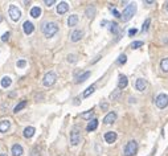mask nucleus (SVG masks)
Instances as JSON below:
<instances>
[{
    "label": "nucleus",
    "instance_id": "3",
    "mask_svg": "<svg viewBox=\"0 0 168 156\" xmlns=\"http://www.w3.org/2000/svg\"><path fill=\"white\" fill-rule=\"evenodd\" d=\"M138 152V143L135 140H130L124 147V156H134Z\"/></svg>",
    "mask_w": 168,
    "mask_h": 156
},
{
    "label": "nucleus",
    "instance_id": "7",
    "mask_svg": "<svg viewBox=\"0 0 168 156\" xmlns=\"http://www.w3.org/2000/svg\"><path fill=\"white\" fill-rule=\"evenodd\" d=\"M9 16L13 21H19L20 17H21V11H20L16 5L11 4L9 5Z\"/></svg>",
    "mask_w": 168,
    "mask_h": 156
},
{
    "label": "nucleus",
    "instance_id": "38",
    "mask_svg": "<svg viewBox=\"0 0 168 156\" xmlns=\"http://www.w3.org/2000/svg\"><path fill=\"white\" fill-rule=\"evenodd\" d=\"M45 4H47L48 5V7H52V5L53 4H55V3H56V0H45Z\"/></svg>",
    "mask_w": 168,
    "mask_h": 156
},
{
    "label": "nucleus",
    "instance_id": "13",
    "mask_svg": "<svg viewBox=\"0 0 168 156\" xmlns=\"http://www.w3.org/2000/svg\"><path fill=\"white\" fill-rule=\"evenodd\" d=\"M23 29H24L25 35H31V33L35 30V27H33V24L31 21H25L24 24H23Z\"/></svg>",
    "mask_w": 168,
    "mask_h": 156
},
{
    "label": "nucleus",
    "instance_id": "10",
    "mask_svg": "<svg viewBox=\"0 0 168 156\" xmlns=\"http://www.w3.org/2000/svg\"><path fill=\"white\" fill-rule=\"evenodd\" d=\"M82 36H84V32L79 29H76V30H73L72 35H70V40H72L73 42H77L82 38Z\"/></svg>",
    "mask_w": 168,
    "mask_h": 156
},
{
    "label": "nucleus",
    "instance_id": "28",
    "mask_svg": "<svg viewBox=\"0 0 168 156\" xmlns=\"http://www.w3.org/2000/svg\"><path fill=\"white\" fill-rule=\"evenodd\" d=\"M121 90H115V91H113L111 94H110V99H113V101H115V99L121 98Z\"/></svg>",
    "mask_w": 168,
    "mask_h": 156
},
{
    "label": "nucleus",
    "instance_id": "25",
    "mask_svg": "<svg viewBox=\"0 0 168 156\" xmlns=\"http://www.w3.org/2000/svg\"><path fill=\"white\" fill-rule=\"evenodd\" d=\"M90 74H92V73H90V72H85L84 74H82V75H79V77L77 78V83H81V82L86 81V79L90 77Z\"/></svg>",
    "mask_w": 168,
    "mask_h": 156
},
{
    "label": "nucleus",
    "instance_id": "2",
    "mask_svg": "<svg viewBox=\"0 0 168 156\" xmlns=\"http://www.w3.org/2000/svg\"><path fill=\"white\" fill-rule=\"evenodd\" d=\"M135 12H136V4L135 3H130L123 9V12H122V20H123V21H129V20L132 19Z\"/></svg>",
    "mask_w": 168,
    "mask_h": 156
},
{
    "label": "nucleus",
    "instance_id": "12",
    "mask_svg": "<svg viewBox=\"0 0 168 156\" xmlns=\"http://www.w3.org/2000/svg\"><path fill=\"white\" fill-rule=\"evenodd\" d=\"M115 120H116V114H115L114 111H111V112H109V114L105 117L103 123H105V124H113Z\"/></svg>",
    "mask_w": 168,
    "mask_h": 156
},
{
    "label": "nucleus",
    "instance_id": "41",
    "mask_svg": "<svg viewBox=\"0 0 168 156\" xmlns=\"http://www.w3.org/2000/svg\"><path fill=\"white\" fill-rule=\"evenodd\" d=\"M144 3H146V4H152V0H146V1H144Z\"/></svg>",
    "mask_w": 168,
    "mask_h": 156
},
{
    "label": "nucleus",
    "instance_id": "5",
    "mask_svg": "<svg viewBox=\"0 0 168 156\" xmlns=\"http://www.w3.org/2000/svg\"><path fill=\"white\" fill-rule=\"evenodd\" d=\"M56 79H57L56 73L55 72H49V73H47V74L44 75V78H42V83H44V86L49 87V86H52V85H55Z\"/></svg>",
    "mask_w": 168,
    "mask_h": 156
},
{
    "label": "nucleus",
    "instance_id": "31",
    "mask_svg": "<svg viewBox=\"0 0 168 156\" xmlns=\"http://www.w3.org/2000/svg\"><path fill=\"white\" fill-rule=\"evenodd\" d=\"M93 114H94L93 110H89L87 112H84V114H81V118H84V119H90V118L93 117Z\"/></svg>",
    "mask_w": 168,
    "mask_h": 156
},
{
    "label": "nucleus",
    "instance_id": "20",
    "mask_svg": "<svg viewBox=\"0 0 168 156\" xmlns=\"http://www.w3.org/2000/svg\"><path fill=\"white\" fill-rule=\"evenodd\" d=\"M77 22H78V16L77 15H70L69 19H68V25H69V27H76Z\"/></svg>",
    "mask_w": 168,
    "mask_h": 156
},
{
    "label": "nucleus",
    "instance_id": "42",
    "mask_svg": "<svg viewBox=\"0 0 168 156\" xmlns=\"http://www.w3.org/2000/svg\"><path fill=\"white\" fill-rule=\"evenodd\" d=\"M0 156H7V154H0Z\"/></svg>",
    "mask_w": 168,
    "mask_h": 156
},
{
    "label": "nucleus",
    "instance_id": "4",
    "mask_svg": "<svg viewBox=\"0 0 168 156\" xmlns=\"http://www.w3.org/2000/svg\"><path fill=\"white\" fill-rule=\"evenodd\" d=\"M155 104H156L158 109H166V107L168 106V95L163 94V93L159 94L155 99Z\"/></svg>",
    "mask_w": 168,
    "mask_h": 156
},
{
    "label": "nucleus",
    "instance_id": "36",
    "mask_svg": "<svg viewBox=\"0 0 168 156\" xmlns=\"http://www.w3.org/2000/svg\"><path fill=\"white\" fill-rule=\"evenodd\" d=\"M25 65H27L25 59H20V61H17V67H24Z\"/></svg>",
    "mask_w": 168,
    "mask_h": 156
},
{
    "label": "nucleus",
    "instance_id": "22",
    "mask_svg": "<svg viewBox=\"0 0 168 156\" xmlns=\"http://www.w3.org/2000/svg\"><path fill=\"white\" fill-rule=\"evenodd\" d=\"M0 83H1V86L4 87V89H7V87L11 86V83H12V79H11L9 77H3Z\"/></svg>",
    "mask_w": 168,
    "mask_h": 156
},
{
    "label": "nucleus",
    "instance_id": "30",
    "mask_svg": "<svg viewBox=\"0 0 168 156\" xmlns=\"http://www.w3.org/2000/svg\"><path fill=\"white\" fill-rule=\"evenodd\" d=\"M151 24V19H146V21L143 22V27H142V32H147Z\"/></svg>",
    "mask_w": 168,
    "mask_h": 156
},
{
    "label": "nucleus",
    "instance_id": "26",
    "mask_svg": "<svg viewBox=\"0 0 168 156\" xmlns=\"http://www.w3.org/2000/svg\"><path fill=\"white\" fill-rule=\"evenodd\" d=\"M160 69L164 73H168V58H163L160 61Z\"/></svg>",
    "mask_w": 168,
    "mask_h": 156
},
{
    "label": "nucleus",
    "instance_id": "24",
    "mask_svg": "<svg viewBox=\"0 0 168 156\" xmlns=\"http://www.w3.org/2000/svg\"><path fill=\"white\" fill-rule=\"evenodd\" d=\"M86 16L89 19H93L94 16H95V8H94L93 5H92V7H87L86 8Z\"/></svg>",
    "mask_w": 168,
    "mask_h": 156
},
{
    "label": "nucleus",
    "instance_id": "21",
    "mask_svg": "<svg viewBox=\"0 0 168 156\" xmlns=\"http://www.w3.org/2000/svg\"><path fill=\"white\" fill-rule=\"evenodd\" d=\"M40 15H41V8L40 7H33L32 9H31V16H32V17L37 19Z\"/></svg>",
    "mask_w": 168,
    "mask_h": 156
},
{
    "label": "nucleus",
    "instance_id": "18",
    "mask_svg": "<svg viewBox=\"0 0 168 156\" xmlns=\"http://www.w3.org/2000/svg\"><path fill=\"white\" fill-rule=\"evenodd\" d=\"M110 25V32L114 33V35H121V28L118 27L116 22H109Z\"/></svg>",
    "mask_w": 168,
    "mask_h": 156
},
{
    "label": "nucleus",
    "instance_id": "33",
    "mask_svg": "<svg viewBox=\"0 0 168 156\" xmlns=\"http://www.w3.org/2000/svg\"><path fill=\"white\" fill-rule=\"evenodd\" d=\"M29 156H40V149L37 148V147H35V148L32 149V152H31Z\"/></svg>",
    "mask_w": 168,
    "mask_h": 156
},
{
    "label": "nucleus",
    "instance_id": "16",
    "mask_svg": "<svg viewBox=\"0 0 168 156\" xmlns=\"http://www.w3.org/2000/svg\"><path fill=\"white\" fill-rule=\"evenodd\" d=\"M97 127H98V119H92V120L89 122V124H87L86 130L87 131H94V130H97Z\"/></svg>",
    "mask_w": 168,
    "mask_h": 156
},
{
    "label": "nucleus",
    "instance_id": "19",
    "mask_svg": "<svg viewBox=\"0 0 168 156\" xmlns=\"http://www.w3.org/2000/svg\"><path fill=\"white\" fill-rule=\"evenodd\" d=\"M35 132H36L35 127H27V128L24 130V138H27V139L32 138L33 135H35Z\"/></svg>",
    "mask_w": 168,
    "mask_h": 156
},
{
    "label": "nucleus",
    "instance_id": "6",
    "mask_svg": "<svg viewBox=\"0 0 168 156\" xmlns=\"http://www.w3.org/2000/svg\"><path fill=\"white\" fill-rule=\"evenodd\" d=\"M81 140V131H79V127H74L70 132V143L72 146H77Z\"/></svg>",
    "mask_w": 168,
    "mask_h": 156
},
{
    "label": "nucleus",
    "instance_id": "32",
    "mask_svg": "<svg viewBox=\"0 0 168 156\" xmlns=\"http://www.w3.org/2000/svg\"><path fill=\"white\" fill-rule=\"evenodd\" d=\"M126 61H127L126 54H121V56H119V58H118V64L123 65V64H126Z\"/></svg>",
    "mask_w": 168,
    "mask_h": 156
},
{
    "label": "nucleus",
    "instance_id": "23",
    "mask_svg": "<svg viewBox=\"0 0 168 156\" xmlns=\"http://www.w3.org/2000/svg\"><path fill=\"white\" fill-rule=\"evenodd\" d=\"M94 91H95V85H92V86H89V87H87V89L84 91V98L90 97V95H92Z\"/></svg>",
    "mask_w": 168,
    "mask_h": 156
},
{
    "label": "nucleus",
    "instance_id": "9",
    "mask_svg": "<svg viewBox=\"0 0 168 156\" xmlns=\"http://www.w3.org/2000/svg\"><path fill=\"white\" fill-rule=\"evenodd\" d=\"M68 9H69V4H68L66 1H61L58 5H57V13H60V15L66 13Z\"/></svg>",
    "mask_w": 168,
    "mask_h": 156
},
{
    "label": "nucleus",
    "instance_id": "14",
    "mask_svg": "<svg viewBox=\"0 0 168 156\" xmlns=\"http://www.w3.org/2000/svg\"><path fill=\"white\" fill-rule=\"evenodd\" d=\"M127 83H129V79H127L126 75H123V74L119 75V79H118V89H124V87L127 86Z\"/></svg>",
    "mask_w": 168,
    "mask_h": 156
},
{
    "label": "nucleus",
    "instance_id": "11",
    "mask_svg": "<svg viewBox=\"0 0 168 156\" xmlns=\"http://www.w3.org/2000/svg\"><path fill=\"white\" fill-rule=\"evenodd\" d=\"M105 140H106V143L113 144L114 141L116 140V132H114V131L106 132V134H105Z\"/></svg>",
    "mask_w": 168,
    "mask_h": 156
},
{
    "label": "nucleus",
    "instance_id": "34",
    "mask_svg": "<svg viewBox=\"0 0 168 156\" xmlns=\"http://www.w3.org/2000/svg\"><path fill=\"white\" fill-rule=\"evenodd\" d=\"M76 61H77V57L74 54H69V56H68V62H72V64H73V62H76Z\"/></svg>",
    "mask_w": 168,
    "mask_h": 156
},
{
    "label": "nucleus",
    "instance_id": "43",
    "mask_svg": "<svg viewBox=\"0 0 168 156\" xmlns=\"http://www.w3.org/2000/svg\"><path fill=\"white\" fill-rule=\"evenodd\" d=\"M3 21V17H1V16H0V22H1Z\"/></svg>",
    "mask_w": 168,
    "mask_h": 156
},
{
    "label": "nucleus",
    "instance_id": "8",
    "mask_svg": "<svg viewBox=\"0 0 168 156\" xmlns=\"http://www.w3.org/2000/svg\"><path fill=\"white\" fill-rule=\"evenodd\" d=\"M147 87V81L143 78H138L135 82V89L138 90V91H144Z\"/></svg>",
    "mask_w": 168,
    "mask_h": 156
},
{
    "label": "nucleus",
    "instance_id": "29",
    "mask_svg": "<svg viewBox=\"0 0 168 156\" xmlns=\"http://www.w3.org/2000/svg\"><path fill=\"white\" fill-rule=\"evenodd\" d=\"M140 46H143V41H134L132 44L130 45L131 49H139Z\"/></svg>",
    "mask_w": 168,
    "mask_h": 156
},
{
    "label": "nucleus",
    "instance_id": "40",
    "mask_svg": "<svg viewBox=\"0 0 168 156\" xmlns=\"http://www.w3.org/2000/svg\"><path fill=\"white\" fill-rule=\"evenodd\" d=\"M136 32H138V30H136L135 28H132V29H130V30H129V36H134Z\"/></svg>",
    "mask_w": 168,
    "mask_h": 156
},
{
    "label": "nucleus",
    "instance_id": "44",
    "mask_svg": "<svg viewBox=\"0 0 168 156\" xmlns=\"http://www.w3.org/2000/svg\"><path fill=\"white\" fill-rule=\"evenodd\" d=\"M166 8H167V11H168V3H167V4H166Z\"/></svg>",
    "mask_w": 168,
    "mask_h": 156
},
{
    "label": "nucleus",
    "instance_id": "1",
    "mask_svg": "<svg viewBox=\"0 0 168 156\" xmlns=\"http://www.w3.org/2000/svg\"><path fill=\"white\" fill-rule=\"evenodd\" d=\"M57 32H58V25H57L56 22H45V24L42 25V33H44L48 38L53 37Z\"/></svg>",
    "mask_w": 168,
    "mask_h": 156
},
{
    "label": "nucleus",
    "instance_id": "37",
    "mask_svg": "<svg viewBox=\"0 0 168 156\" xmlns=\"http://www.w3.org/2000/svg\"><path fill=\"white\" fill-rule=\"evenodd\" d=\"M8 40H9V32L4 33V35L1 36V41H8Z\"/></svg>",
    "mask_w": 168,
    "mask_h": 156
},
{
    "label": "nucleus",
    "instance_id": "15",
    "mask_svg": "<svg viewBox=\"0 0 168 156\" xmlns=\"http://www.w3.org/2000/svg\"><path fill=\"white\" fill-rule=\"evenodd\" d=\"M9 127H11V122L9 120H1L0 122V132H7L8 130H9Z\"/></svg>",
    "mask_w": 168,
    "mask_h": 156
},
{
    "label": "nucleus",
    "instance_id": "27",
    "mask_svg": "<svg viewBox=\"0 0 168 156\" xmlns=\"http://www.w3.org/2000/svg\"><path fill=\"white\" fill-rule=\"evenodd\" d=\"M25 104H27V101H21V102H20V103L17 104V106H16L15 109H13V111H15V112H19V111H21V110H23V109H24V107H25Z\"/></svg>",
    "mask_w": 168,
    "mask_h": 156
},
{
    "label": "nucleus",
    "instance_id": "35",
    "mask_svg": "<svg viewBox=\"0 0 168 156\" xmlns=\"http://www.w3.org/2000/svg\"><path fill=\"white\" fill-rule=\"evenodd\" d=\"M111 12L114 13V16H115V17H118V19H122V13H119L118 11L115 9V8H111Z\"/></svg>",
    "mask_w": 168,
    "mask_h": 156
},
{
    "label": "nucleus",
    "instance_id": "17",
    "mask_svg": "<svg viewBox=\"0 0 168 156\" xmlns=\"http://www.w3.org/2000/svg\"><path fill=\"white\" fill-rule=\"evenodd\" d=\"M12 155L13 156H21L23 155V147L20 146V144L12 146Z\"/></svg>",
    "mask_w": 168,
    "mask_h": 156
},
{
    "label": "nucleus",
    "instance_id": "39",
    "mask_svg": "<svg viewBox=\"0 0 168 156\" xmlns=\"http://www.w3.org/2000/svg\"><path fill=\"white\" fill-rule=\"evenodd\" d=\"M101 109L102 110H107V109H109V104H107L106 102H102V103H101Z\"/></svg>",
    "mask_w": 168,
    "mask_h": 156
}]
</instances>
